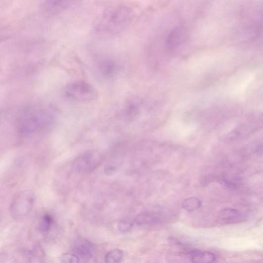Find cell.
Wrapping results in <instances>:
<instances>
[{"instance_id": "obj_7", "label": "cell", "mask_w": 263, "mask_h": 263, "mask_svg": "<svg viewBox=\"0 0 263 263\" xmlns=\"http://www.w3.org/2000/svg\"><path fill=\"white\" fill-rule=\"evenodd\" d=\"M187 37V31L183 26H178L169 35L167 39V46L174 49L181 44Z\"/></svg>"}, {"instance_id": "obj_6", "label": "cell", "mask_w": 263, "mask_h": 263, "mask_svg": "<svg viewBox=\"0 0 263 263\" xmlns=\"http://www.w3.org/2000/svg\"><path fill=\"white\" fill-rule=\"evenodd\" d=\"M102 161L101 154L96 151H88L78 156L73 162V167L78 172H93Z\"/></svg>"}, {"instance_id": "obj_1", "label": "cell", "mask_w": 263, "mask_h": 263, "mask_svg": "<svg viewBox=\"0 0 263 263\" xmlns=\"http://www.w3.org/2000/svg\"><path fill=\"white\" fill-rule=\"evenodd\" d=\"M52 117L43 111L26 114L20 118L18 122V131L23 137H31L47 128L51 123Z\"/></svg>"}, {"instance_id": "obj_14", "label": "cell", "mask_w": 263, "mask_h": 263, "mask_svg": "<svg viewBox=\"0 0 263 263\" xmlns=\"http://www.w3.org/2000/svg\"><path fill=\"white\" fill-rule=\"evenodd\" d=\"M52 222L53 219L50 215L48 214L44 215L39 226V230L44 233L48 232L51 229Z\"/></svg>"}, {"instance_id": "obj_9", "label": "cell", "mask_w": 263, "mask_h": 263, "mask_svg": "<svg viewBox=\"0 0 263 263\" xmlns=\"http://www.w3.org/2000/svg\"><path fill=\"white\" fill-rule=\"evenodd\" d=\"M73 250L76 255L84 259H89L93 256L91 245L83 239L77 240L74 243Z\"/></svg>"}, {"instance_id": "obj_8", "label": "cell", "mask_w": 263, "mask_h": 263, "mask_svg": "<svg viewBox=\"0 0 263 263\" xmlns=\"http://www.w3.org/2000/svg\"><path fill=\"white\" fill-rule=\"evenodd\" d=\"M219 219L226 223L232 224L246 220V216L238 210L226 208L221 210L219 213Z\"/></svg>"}, {"instance_id": "obj_12", "label": "cell", "mask_w": 263, "mask_h": 263, "mask_svg": "<svg viewBox=\"0 0 263 263\" xmlns=\"http://www.w3.org/2000/svg\"><path fill=\"white\" fill-rule=\"evenodd\" d=\"M201 201L196 197H189L182 203V207L187 212H193L201 207Z\"/></svg>"}, {"instance_id": "obj_4", "label": "cell", "mask_w": 263, "mask_h": 263, "mask_svg": "<svg viewBox=\"0 0 263 263\" xmlns=\"http://www.w3.org/2000/svg\"><path fill=\"white\" fill-rule=\"evenodd\" d=\"M263 128V114H253L246 120L236 126L228 133L226 138L233 141L242 140L254 134Z\"/></svg>"}, {"instance_id": "obj_10", "label": "cell", "mask_w": 263, "mask_h": 263, "mask_svg": "<svg viewBox=\"0 0 263 263\" xmlns=\"http://www.w3.org/2000/svg\"><path fill=\"white\" fill-rule=\"evenodd\" d=\"M187 256L191 261L196 263H208L215 261L216 257L211 252H203L199 250H194L190 252Z\"/></svg>"}, {"instance_id": "obj_16", "label": "cell", "mask_w": 263, "mask_h": 263, "mask_svg": "<svg viewBox=\"0 0 263 263\" xmlns=\"http://www.w3.org/2000/svg\"><path fill=\"white\" fill-rule=\"evenodd\" d=\"M133 222L129 219H122L118 223V230L122 232H126L133 227Z\"/></svg>"}, {"instance_id": "obj_15", "label": "cell", "mask_w": 263, "mask_h": 263, "mask_svg": "<svg viewBox=\"0 0 263 263\" xmlns=\"http://www.w3.org/2000/svg\"><path fill=\"white\" fill-rule=\"evenodd\" d=\"M59 260L62 263H77L80 262L79 257L71 253H65L60 256Z\"/></svg>"}, {"instance_id": "obj_13", "label": "cell", "mask_w": 263, "mask_h": 263, "mask_svg": "<svg viewBox=\"0 0 263 263\" xmlns=\"http://www.w3.org/2000/svg\"><path fill=\"white\" fill-rule=\"evenodd\" d=\"M123 253L120 249H115L109 252L105 256V262L108 263H117L122 261L123 259Z\"/></svg>"}, {"instance_id": "obj_17", "label": "cell", "mask_w": 263, "mask_h": 263, "mask_svg": "<svg viewBox=\"0 0 263 263\" xmlns=\"http://www.w3.org/2000/svg\"><path fill=\"white\" fill-rule=\"evenodd\" d=\"M113 64L109 61H106L102 63L100 65L101 72L108 74L113 70Z\"/></svg>"}, {"instance_id": "obj_11", "label": "cell", "mask_w": 263, "mask_h": 263, "mask_svg": "<svg viewBox=\"0 0 263 263\" xmlns=\"http://www.w3.org/2000/svg\"><path fill=\"white\" fill-rule=\"evenodd\" d=\"M160 218L156 214L151 212H145L137 215L134 221L137 225L150 224L159 220Z\"/></svg>"}, {"instance_id": "obj_19", "label": "cell", "mask_w": 263, "mask_h": 263, "mask_svg": "<svg viewBox=\"0 0 263 263\" xmlns=\"http://www.w3.org/2000/svg\"><path fill=\"white\" fill-rule=\"evenodd\" d=\"M115 168L113 167H109L108 168L106 169V173L111 174L114 172Z\"/></svg>"}, {"instance_id": "obj_18", "label": "cell", "mask_w": 263, "mask_h": 263, "mask_svg": "<svg viewBox=\"0 0 263 263\" xmlns=\"http://www.w3.org/2000/svg\"><path fill=\"white\" fill-rule=\"evenodd\" d=\"M52 6H62L70 1V0H48Z\"/></svg>"}, {"instance_id": "obj_3", "label": "cell", "mask_w": 263, "mask_h": 263, "mask_svg": "<svg viewBox=\"0 0 263 263\" xmlns=\"http://www.w3.org/2000/svg\"><path fill=\"white\" fill-rule=\"evenodd\" d=\"M35 199V193L32 190H23L18 193L9 206L11 218L20 220L27 216L34 206Z\"/></svg>"}, {"instance_id": "obj_5", "label": "cell", "mask_w": 263, "mask_h": 263, "mask_svg": "<svg viewBox=\"0 0 263 263\" xmlns=\"http://www.w3.org/2000/svg\"><path fill=\"white\" fill-rule=\"evenodd\" d=\"M129 17V12L124 8L108 10L104 13L99 21L98 29L103 31H116L126 23Z\"/></svg>"}, {"instance_id": "obj_2", "label": "cell", "mask_w": 263, "mask_h": 263, "mask_svg": "<svg viewBox=\"0 0 263 263\" xmlns=\"http://www.w3.org/2000/svg\"><path fill=\"white\" fill-rule=\"evenodd\" d=\"M63 95L70 100L87 102L96 100L98 97V91L91 84L84 81H77L65 86Z\"/></svg>"}]
</instances>
